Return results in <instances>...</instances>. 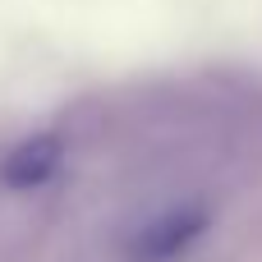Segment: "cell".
Wrapping results in <instances>:
<instances>
[{
	"label": "cell",
	"instance_id": "cell-1",
	"mask_svg": "<svg viewBox=\"0 0 262 262\" xmlns=\"http://www.w3.org/2000/svg\"><path fill=\"white\" fill-rule=\"evenodd\" d=\"M207 235V212L203 207H170L161 216H152L147 226H138L124 244L129 262H175L184 258L198 239Z\"/></svg>",
	"mask_w": 262,
	"mask_h": 262
},
{
	"label": "cell",
	"instance_id": "cell-2",
	"mask_svg": "<svg viewBox=\"0 0 262 262\" xmlns=\"http://www.w3.org/2000/svg\"><path fill=\"white\" fill-rule=\"evenodd\" d=\"M60 161H64L60 138H55V134H32V138L14 143V147L0 157V184H5V189H18V193L41 189L46 180H55Z\"/></svg>",
	"mask_w": 262,
	"mask_h": 262
}]
</instances>
